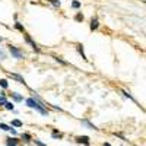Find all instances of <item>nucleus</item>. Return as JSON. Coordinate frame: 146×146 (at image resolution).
Instances as JSON below:
<instances>
[{
	"label": "nucleus",
	"instance_id": "f257e3e1",
	"mask_svg": "<svg viewBox=\"0 0 146 146\" xmlns=\"http://www.w3.org/2000/svg\"><path fill=\"white\" fill-rule=\"evenodd\" d=\"M7 48H9V51H10V54L13 56L15 58H18V60H21L22 57H23V54H22V51L19 50L18 47H15V45H12V44H9L7 45Z\"/></svg>",
	"mask_w": 146,
	"mask_h": 146
},
{
	"label": "nucleus",
	"instance_id": "f03ea898",
	"mask_svg": "<svg viewBox=\"0 0 146 146\" xmlns=\"http://www.w3.org/2000/svg\"><path fill=\"white\" fill-rule=\"evenodd\" d=\"M23 38H25V41H27V42H28V44H29V45L34 48V51H36V53H40V51H41V50H40V47H38V45H36V44L32 41V38H31V36H29L28 34H23Z\"/></svg>",
	"mask_w": 146,
	"mask_h": 146
},
{
	"label": "nucleus",
	"instance_id": "7ed1b4c3",
	"mask_svg": "<svg viewBox=\"0 0 146 146\" xmlns=\"http://www.w3.org/2000/svg\"><path fill=\"white\" fill-rule=\"evenodd\" d=\"M76 142H78V143H83L85 146H89V145H91L89 136H76Z\"/></svg>",
	"mask_w": 146,
	"mask_h": 146
},
{
	"label": "nucleus",
	"instance_id": "20e7f679",
	"mask_svg": "<svg viewBox=\"0 0 146 146\" xmlns=\"http://www.w3.org/2000/svg\"><path fill=\"white\" fill-rule=\"evenodd\" d=\"M9 76L10 78H13V79H16L19 83H22V85H27V82H25V79H23L21 75H16V73H9Z\"/></svg>",
	"mask_w": 146,
	"mask_h": 146
},
{
	"label": "nucleus",
	"instance_id": "39448f33",
	"mask_svg": "<svg viewBox=\"0 0 146 146\" xmlns=\"http://www.w3.org/2000/svg\"><path fill=\"white\" fill-rule=\"evenodd\" d=\"M98 27H100L98 19H96V18H92V21H91V31H96V29H98Z\"/></svg>",
	"mask_w": 146,
	"mask_h": 146
},
{
	"label": "nucleus",
	"instance_id": "423d86ee",
	"mask_svg": "<svg viewBox=\"0 0 146 146\" xmlns=\"http://www.w3.org/2000/svg\"><path fill=\"white\" fill-rule=\"evenodd\" d=\"M18 143H19L18 137H7L6 139V145H18Z\"/></svg>",
	"mask_w": 146,
	"mask_h": 146
},
{
	"label": "nucleus",
	"instance_id": "0eeeda50",
	"mask_svg": "<svg viewBox=\"0 0 146 146\" xmlns=\"http://www.w3.org/2000/svg\"><path fill=\"white\" fill-rule=\"evenodd\" d=\"M12 98H13L15 101H18V102L23 101V96H22V95H19L18 92H12Z\"/></svg>",
	"mask_w": 146,
	"mask_h": 146
},
{
	"label": "nucleus",
	"instance_id": "6e6552de",
	"mask_svg": "<svg viewBox=\"0 0 146 146\" xmlns=\"http://www.w3.org/2000/svg\"><path fill=\"white\" fill-rule=\"evenodd\" d=\"M82 123H83V124H86V126H88L89 129H92V130H100V129H98V127H96V126H94V124L91 123V121H89V120H82Z\"/></svg>",
	"mask_w": 146,
	"mask_h": 146
},
{
	"label": "nucleus",
	"instance_id": "1a4fd4ad",
	"mask_svg": "<svg viewBox=\"0 0 146 146\" xmlns=\"http://www.w3.org/2000/svg\"><path fill=\"white\" fill-rule=\"evenodd\" d=\"M21 137H22V140H25V142H31L32 140V136L29 135V133H22Z\"/></svg>",
	"mask_w": 146,
	"mask_h": 146
},
{
	"label": "nucleus",
	"instance_id": "9d476101",
	"mask_svg": "<svg viewBox=\"0 0 146 146\" xmlns=\"http://www.w3.org/2000/svg\"><path fill=\"white\" fill-rule=\"evenodd\" d=\"M78 53L82 56V58H83V60H88V58H86V56H85V53H83V45H80V44L78 45Z\"/></svg>",
	"mask_w": 146,
	"mask_h": 146
},
{
	"label": "nucleus",
	"instance_id": "9b49d317",
	"mask_svg": "<svg viewBox=\"0 0 146 146\" xmlns=\"http://www.w3.org/2000/svg\"><path fill=\"white\" fill-rule=\"evenodd\" d=\"M0 86L3 89H7L9 88V83H7V79H0Z\"/></svg>",
	"mask_w": 146,
	"mask_h": 146
},
{
	"label": "nucleus",
	"instance_id": "f8f14e48",
	"mask_svg": "<svg viewBox=\"0 0 146 146\" xmlns=\"http://www.w3.org/2000/svg\"><path fill=\"white\" fill-rule=\"evenodd\" d=\"M12 126H13V127H22L23 123H22V121H19V120H12Z\"/></svg>",
	"mask_w": 146,
	"mask_h": 146
},
{
	"label": "nucleus",
	"instance_id": "ddd939ff",
	"mask_svg": "<svg viewBox=\"0 0 146 146\" xmlns=\"http://www.w3.org/2000/svg\"><path fill=\"white\" fill-rule=\"evenodd\" d=\"M51 137H53V139H62V137H63V135H62V133H57V131L54 130V131L51 133Z\"/></svg>",
	"mask_w": 146,
	"mask_h": 146
},
{
	"label": "nucleus",
	"instance_id": "4468645a",
	"mask_svg": "<svg viewBox=\"0 0 146 146\" xmlns=\"http://www.w3.org/2000/svg\"><path fill=\"white\" fill-rule=\"evenodd\" d=\"M15 27H16V29H18V31H21L22 34H25V28H23V27H22V23H19V22H16V23H15Z\"/></svg>",
	"mask_w": 146,
	"mask_h": 146
},
{
	"label": "nucleus",
	"instance_id": "2eb2a0df",
	"mask_svg": "<svg viewBox=\"0 0 146 146\" xmlns=\"http://www.w3.org/2000/svg\"><path fill=\"white\" fill-rule=\"evenodd\" d=\"M0 129L5 130V131H10L12 126H7V124H5V123H0Z\"/></svg>",
	"mask_w": 146,
	"mask_h": 146
},
{
	"label": "nucleus",
	"instance_id": "dca6fc26",
	"mask_svg": "<svg viewBox=\"0 0 146 146\" xmlns=\"http://www.w3.org/2000/svg\"><path fill=\"white\" fill-rule=\"evenodd\" d=\"M5 107H6V110H12V111L15 110V105H13V102H9V101H6Z\"/></svg>",
	"mask_w": 146,
	"mask_h": 146
},
{
	"label": "nucleus",
	"instance_id": "f3484780",
	"mask_svg": "<svg viewBox=\"0 0 146 146\" xmlns=\"http://www.w3.org/2000/svg\"><path fill=\"white\" fill-rule=\"evenodd\" d=\"M54 60H56V62H58V63H62V64H67V62H64V60L62 58V57H57V56H54Z\"/></svg>",
	"mask_w": 146,
	"mask_h": 146
},
{
	"label": "nucleus",
	"instance_id": "a211bd4d",
	"mask_svg": "<svg viewBox=\"0 0 146 146\" xmlns=\"http://www.w3.org/2000/svg\"><path fill=\"white\" fill-rule=\"evenodd\" d=\"M72 7L73 9H79L80 7V2H76V0H75V2H72Z\"/></svg>",
	"mask_w": 146,
	"mask_h": 146
},
{
	"label": "nucleus",
	"instance_id": "6ab92c4d",
	"mask_svg": "<svg viewBox=\"0 0 146 146\" xmlns=\"http://www.w3.org/2000/svg\"><path fill=\"white\" fill-rule=\"evenodd\" d=\"M123 94H124V96H127V98H129V100H131V101H135V102H136V100H135V98H133V96H131V95H130L129 92H126V91H123Z\"/></svg>",
	"mask_w": 146,
	"mask_h": 146
},
{
	"label": "nucleus",
	"instance_id": "aec40b11",
	"mask_svg": "<svg viewBox=\"0 0 146 146\" xmlns=\"http://www.w3.org/2000/svg\"><path fill=\"white\" fill-rule=\"evenodd\" d=\"M6 101H7V100H6V96H5V95L0 96V105H5V104H6Z\"/></svg>",
	"mask_w": 146,
	"mask_h": 146
},
{
	"label": "nucleus",
	"instance_id": "412c9836",
	"mask_svg": "<svg viewBox=\"0 0 146 146\" xmlns=\"http://www.w3.org/2000/svg\"><path fill=\"white\" fill-rule=\"evenodd\" d=\"M34 142H35V145H36V146H47L45 143H42V142H41V140H38V139H35Z\"/></svg>",
	"mask_w": 146,
	"mask_h": 146
},
{
	"label": "nucleus",
	"instance_id": "4be33fe9",
	"mask_svg": "<svg viewBox=\"0 0 146 146\" xmlns=\"http://www.w3.org/2000/svg\"><path fill=\"white\" fill-rule=\"evenodd\" d=\"M50 2H51V3H53V5L56 6V7H60V5H62V3L58 2V0H50Z\"/></svg>",
	"mask_w": 146,
	"mask_h": 146
},
{
	"label": "nucleus",
	"instance_id": "5701e85b",
	"mask_svg": "<svg viewBox=\"0 0 146 146\" xmlns=\"http://www.w3.org/2000/svg\"><path fill=\"white\" fill-rule=\"evenodd\" d=\"M75 19H76V21H79V22H80V21H83V15H82V13H78V15H76V16H75Z\"/></svg>",
	"mask_w": 146,
	"mask_h": 146
},
{
	"label": "nucleus",
	"instance_id": "b1692460",
	"mask_svg": "<svg viewBox=\"0 0 146 146\" xmlns=\"http://www.w3.org/2000/svg\"><path fill=\"white\" fill-rule=\"evenodd\" d=\"M6 58V56H5V53L2 51V50H0V60H5Z\"/></svg>",
	"mask_w": 146,
	"mask_h": 146
},
{
	"label": "nucleus",
	"instance_id": "393cba45",
	"mask_svg": "<svg viewBox=\"0 0 146 146\" xmlns=\"http://www.w3.org/2000/svg\"><path fill=\"white\" fill-rule=\"evenodd\" d=\"M10 133H12V135H13V136H16V135H18V131H16V130H15L13 127L10 129Z\"/></svg>",
	"mask_w": 146,
	"mask_h": 146
},
{
	"label": "nucleus",
	"instance_id": "a878e982",
	"mask_svg": "<svg viewBox=\"0 0 146 146\" xmlns=\"http://www.w3.org/2000/svg\"><path fill=\"white\" fill-rule=\"evenodd\" d=\"M102 146H111V145H110V143H104Z\"/></svg>",
	"mask_w": 146,
	"mask_h": 146
},
{
	"label": "nucleus",
	"instance_id": "bb28decb",
	"mask_svg": "<svg viewBox=\"0 0 146 146\" xmlns=\"http://www.w3.org/2000/svg\"><path fill=\"white\" fill-rule=\"evenodd\" d=\"M6 146H19V145H6Z\"/></svg>",
	"mask_w": 146,
	"mask_h": 146
},
{
	"label": "nucleus",
	"instance_id": "cd10ccee",
	"mask_svg": "<svg viewBox=\"0 0 146 146\" xmlns=\"http://www.w3.org/2000/svg\"><path fill=\"white\" fill-rule=\"evenodd\" d=\"M0 41H3V38H2V36H0Z\"/></svg>",
	"mask_w": 146,
	"mask_h": 146
}]
</instances>
